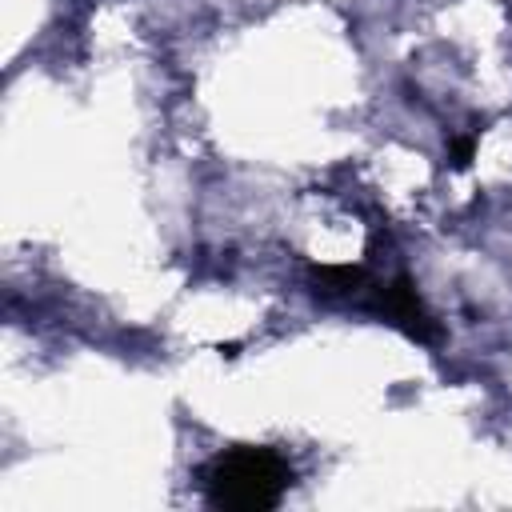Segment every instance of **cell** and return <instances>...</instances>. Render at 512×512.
Returning a JSON list of instances; mask_svg holds the SVG:
<instances>
[{
	"mask_svg": "<svg viewBox=\"0 0 512 512\" xmlns=\"http://www.w3.org/2000/svg\"><path fill=\"white\" fill-rule=\"evenodd\" d=\"M292 464L264 444H232L204 468V500L224 512H268L284 500Z\"/></svg>",
	"mask_w": 512,
	"mask_h": 512,
	"instance_id": "cell-1",
	"label": "cell"
},
{
	"mask_svg": "<svg viewBox=\"0 0 512 512\" xmlns=\"http://www.w3.org/2000/svg\"><path fill=\"white\" fill-rule=\"evenodd\" d=\"M356 300H360L364 308H372L376 316H384L388 324H396L408 340H416V344H424V348H440V344H444V328H440V320L428 312V304L420 300V292H416V284H412L408 272H396V276L384 280V284L368 280V288H364Z\"/></svg>",
	"mask_w": 512,
	"mask_h": 512,
	"instance_id": "cell-2",
	"label": "cell"
},
{
	"mask_svg": "<svg viewBox=\"0 0 512 512\" xmlns=\"http://www.w3.org/2000/svg\"><path fill=\"white\" fill-rule=\"evenodd\" d=\"M368 272L360 264H316L312 268V292L316 296H360L368 288Z\"/></svg>",
	"mask_w": 512,
	"mask_h": 512,
	"instance_id": "cell-3",
	"label": "cell"
},
{
	"mask_svg": "<svg viewBox=\"0 0 512 512\" xmlns=\"http://www.w3.org/2000/svg\"><path fill=\"white\" fill-rule=\"evenodd\" d=\"M476 136L480 132H464V136H452L448 140V164L452 168H468L472 156H476Z\"/></svg>",
	"mask_w": 512,
	"mask_h": 512,
	"instance_id": "cell-4",
	"label": "cell"
}]
</instances>
